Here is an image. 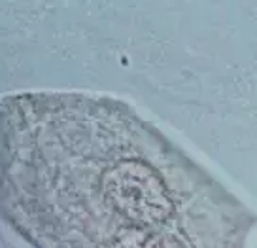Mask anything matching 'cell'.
Instances as JSON below:
<instances>
[{
    "mask_svg": "<svg viewBox=\"0 0 257 248\" xmlns=\"http://www.w3.org/2000/svg\"><path fill=\"white\" fill-rule=\"evenodd\" d=\"M100 192L115 216L125 218L138 231L155 233V225L165 224L174 205L157 171L137 157H121L98 178Z\"/></svg>",
    "mask_w": 257,
    "mask_h": 248,
    "instance_id": "6da1fadb",
    "label": "cell"
}]
</instances>
